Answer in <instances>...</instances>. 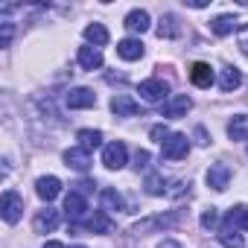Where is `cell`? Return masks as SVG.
Listing matches in <instances>:
<instances>
[{
  "instance_id": "obj_1",
  "label": "cell",
  "mask_w": 248,
  "mask_h": 248,
  "mask_svg": "<svg viewBox=\"0 0 248 248\" xmlns=\"http://www.w3.org/2000/svg\"><path fill=\"white\" fill-rule=\"evenodd\" d=\"M178 219H181V213H158V216H149V219L138 222V225L132 228V233H135V236H146V233H152V231H167V228H175Z\"/></svg>"
},
{
  "instance_id": "obj_2",
  "label": "cell",
  "mask_w": 248,
  "mask_h": 248,
  "mask_svg": "<svg viewBox=\"0 0 248 248\" xmlns=\"http://www.w3.org/2000/svg\"><path fill=\"white\" fill-rule=\"evenodd\" d=\"M187 152H190V140H187V135H170L164 143H161V155L167 158V161H181V158H187Z\"/></svg>"
},
{
  "instance_id": "obj_3",
  "label": "cell",
  "mask_w": 248,
  "mask_h": 248,
  "mask_svg": "<svg viewBox=\"0 0 248 248\" xmlns=\"http://www.w3.org/2000/svg\"><path fill=\"white\" fill-rule=\"evenodd\" d=\"M102 164H105L108 170H123V167L129 164V149H126V143H120V140L108 143V146L102 149Z\"/></svg>"
},
{
  "instance_id": "obj_4",
  "label": "cell",
  "mask_w": 248,
  "mask_h": 248,
  "mask_svg": "<svg viewBox=\"0 0 248 248\" xmlns=\"http://www.w3.org/2000/svg\"><path fill=\"white\" fill-rule=\"evenodd\" d=\"M190 108H193V99H190L187 93H172V96L164 102L161 117H167V120H178V117H187Z\"/></svg>"
},
{
  "instance_id": "obj_5",
  "label": "cell",
  "mask_w": 248,
  "mask_h": 248,
  "mask_svg": "<svg viewBox=\"0 0 248 248\" xmlns=\"http://www.w3.org/2000/svg\"><path fill=\"white\" fill-rule=\"evenodd\" d=\"M140 96L146 102H167L172 93H170V85L164 79H146V82H140Z\"/></svg>"
},
{
  "instance_id": "obj_6",
  "label": "cell",
  "mask_w": 248,
  "mask_h": 248,
  "mask_svg": "<svg viewBox=\"0 0 248 248\" xmlns=\"http://www.w3.org/2000/svg\"><path fill=\"white\" fill-rule=\"evenodd\" d=\"M64 105L73 108V111H79V108H93V105H96V93H93L91 88H70V91L64 93Z\"/></svg>"
},
{
  "instance_id": "obj_7",
  "label": "cell",
  "mask_w": 248,
  "mask_h": 248,
  "mask_svg": "<svg viewBox=\"0 0 248 248\" xmlns=\"http://www.w3.org/2000/svg\"><path fill=\"white\" fill-rule=\"evenodd\" d=\"M64 213H67V219H70L73 225H79V222L85 219L88 202H85V196H82L79 190H70V193H67V199H64Z\"/></svg>"
},
{
  "instance_id": "obj_8",
  "label": "cell",
  "mask_w": 248,
  "mask_h": 248,
  "mask_svg": "<svg viewBox=\"0 0 248 248\" xmlns=\"http://www.w3.org/2000/svg\"><path fill=\"white\" fill-rule=\"evenodd\" d=\"M0 210H3V219H6L9 225H15V222L21 219V213H24V199H21L15 190H6V193H3V204H0Z\"/></svg>"
},
{
  "instance_id": "obj_9",
  "label": "cell",
  "mask_w": 248,
  "mask_h": 248,
  "mask_svg": "<svg viewBox=\"0 0 248 248\" xmlns=\"http://www.w3.org/2000/svg\"><path fill=\"white\" fill-rule=\"evenodd\" d=\"M204 178H207V187H210V190L225 193L228 184H231V167H228V164H213Z\"/></svg>"
},
{
  "instance_id": "obj_10",
  "label": "cell",
  "mask_w": 248,
  "mask_h": 248,
  "mask_svg": "<svg viewBox=\"0 0 248 248\" xmlns=\"http://www.w3.org/2000/svg\"><path fill=\"white\" fill-rule=\"evenodd\" d=\"M59 222H62L59 210H53V207H44V210H38V213H35V219H32V228H35V233H50V231H56V228H59Z\"/></svg>"
},
{
  "instance_id": "obj_11",
  "label": "cell",
  "mask_w": 248,
  "mask_h": 248,
  "mask_svg": "<svg viewBox=\"0 0 248 248\" xmlns=\"http://www.w3.org/2000/svg\"><path fill=\"white\" fill-rule=\"evenodd\" d=\"M111 111H114L117 117H135V114L140 111V105H138L129 93H114V96H111Z\"/></svg>"
},
{
  "instance_id": "obj_12",
  "label": "cell",
  "mask_w": 248,
  "mask_h": 248,
  "mask_svg": "<svg viewBox=\"0 0 248 248\" xmlns=\"http://www.w3.org/2000/svg\"><path fill=\"white\" fill-rule=\"evenodd\" d=\"M190 82H193L196 88H210V85L216 82V73H213V67H210V64L196 62V64L190 67Z\"/></svg>"
},
{
  "instance_id": "obj_13",
  "label": "cell",
  "mask_w": 248,
  "mask_h": 248,
  "mask_svg": "<svg viewBox=\"0 0 248 248\" xmlns=\"http://www.w3.org/2000/svg\"><path fill=\"white\" fill-rule=\"evenodd\" d=\"M64 167H70V170H76V172H88V167H91V152H85L82 146L67 149V152H64Z\"/></svg>"
},
{
  "instance_id": "obj_14",
  "label": "cell",
  "mask_w": 248,
  "mask_h": 248,
  "mask_svg": "<svg viewBox=\"0 0 248 248\" xmlns=\"http://www.w3.org/2000/svg\"><path fill=\"white\" fill-rule=\"evenodd\" d=\"M35 193H38V199L53 202V199L62 193V181H59L56 175H44V178H38V181H35Z\"/></svg>"
},
{
  "instance_id": "obj_15",
  "label": "cell",
  "mask_w": 248,
  "mask_h": 248,
  "mask_svg": "<svg viewBox=\"0 0 248 248\" xmlns=\"http://www.w3.org/2000/svg\"><path fill=\"white\" fill-rule=\"evenodd\" d=\"M143 44H140V38H126V41H120L117 44V56L120 59H126V62H138V59H143Z\"/></svg>"
},
{
  "instance_id": "obj_16",
  "label": "cell",
  "mask_w": 248,
  "mask_h": 248,
  "mask_svg": "<svg viewBox=\"0 0 248 248\" xmlns=\"http://www.w3.org/2000/svg\"><path fill=\"white\" fill-rule=\"evenodd\" d=\"M76 62H79V67H85V70H99V67H102V53L88 44V47H79Z\"/></svg>"
},
{
  "instance_id": "obj_17",
  "label": "cell",
  "mask_w": 248,
  "mask_h": 248,
  "mask_svg": "<svg viewBox=\"0 0 248 248\" xmlns=\"http://www.w3.org/2000/svg\"><path fill=\"white\" fill-rule=\"evenodd\" d=\"M242 85V73L233 67V64H225L222 70H219V88L225 91V93H231V91H236Z\"/></svg>"
},
{
  "instance_id": "obj_18",
  "label": "cell",
  "mask_w": 248,
  "mask_h": 248,
  "mask_svg": "<svg viewBox=\"0 0 248 248\" xmlns=\"http://www.w3.org/2000/svg\"><path fill=\"white\" fill-rule=\"evenodd\" d=\"M123 27L129 32H146L149 30V12L146 9H132L126 15V21H123Z\"/></svg>"
},
{
  "instance_id": "obj_19",
  "label": "cell",
  "mask_w": 248,
  "mask_h": 248,
  "mask_svg": "<svg viewBox=\"0 0 248 248\" xmlns=\"http://www.w3.org/2000/svg\"><path fill=\"white\" fill-rule=\"evenodd\" d=\"M242 225H245V204H236L228 210V216L222 222V233H236Z\"/></svg>"
},
{
  "instance_id": "obj_20",
  "label": "cell",
  "mask_w": 248,
  "mask_h": 248,
  "mask_svg": "<svg viewBox=\"0 0 248 248\" xmlns=\"http://www.w3.org/2000/svg\"><path fill=\"white\" fill-rule=\"evenodd\" d=\"M228 138L231 140H248V114H233L228 123Z\"/></svg>"
},
{
  "instance_id": "obj_21",
  "label": "cell",
  "mask_w": 248,
  "mask_h": 248,
  "mask_svg": "<svg viewBox=\"0 0 248 248\" xmlns=\"http://www.w3.org/2000/svg\"><path fill=\"white\" fill-rule=\"evenodd\" d=\"M82 228H85V231H91V233H111V228H114V225H111V219L99 210V213H93L91 219H85V222H82Z\"/></svg>"
},
{
  "instance_id": "obj_22",
  "label": "cell",
  "mask_w": 248,
  "mask_h": 248,
  "mask_svg": "<svg viewBox=\"0 0 248 248\" xmlns=\"http://www.w3.org/2000/svg\"><path fill=\"white\" fill-rule=\"evenodd\" d=\"M181 35V27H178V18L175 15H164L158 21V38H178Z\"/></svg>"
},
{
  "instance_id": "obj_23",
  "label": "cell",
  "mask_w": 248,
  "mask_h": 248,
  "mask_svg": "<svg viewBox=\"0 0 248 248\" xmlns=\"http://www.w3.org/2000/svg\"><path fill=\"white\" fill-rule=\"evenodd\" d=\"M76 138H79V146H82L85 152H93V149L102 146V132H96V129H82Z\"/></svg>"
},
{
  "instance_id": "obj_24",
  "label": "cell",
  "mask_w": 248,
  "mask_h": 248,
  "mask_svg": "<svg viewBox=\"0 0 248 248\" xmlns=\"http://www.w3.org/2000/svg\"><path fill=\"white\" fill-rule=\"evenodd\" d=\"M210 30H213V35L225 38V35H231V32L236 30V18H233V15H219V18L210 24Z\"/></svg>"
},
{
  "instance_id": "obj_25",
  "label": "cell",
  "mask_w": 248,
  "mask_h": 248,
  "mask_svg": "<svg viewBox=\"0 0 248 248\" xmlns=\"http://www.w3.org/2000/svg\"><path fill=\"white\" fill-rule=\"evenodd\" d=\"M85 38H88V44L102 47V44H108V30L102 24H88L85 27Z\"/></svg>"
},
{
  "instance_id": "obj_26",
  "label": "cell",
  "mask_w": 248,
  "mask_h": 248,
  "mask_svg": "<svg viewBox=\"0 0 248 248\" xmlns=\"http://www.w3.org/2000/svg\"><path fill=\"white\" fill-rule=\"evenodd\" d=\"M170 181L161 175V172H152V175H146V190L152 193V196H167L170 193V187H167Z\"/></svg>"
},
{
  "instance_id": "obj_27",
  "label": "cell",
  "mask_w": 248,
  "mask_h": 248,
  "mask_svg": "<svg viewBox=\"0 0 248 248\" xmlns=\"http://www.w3.org/2000/svg\"><path fill=\"white\" fill-rule=\"evenodd\" d=\"M99 199H102V210H123V196H120L117 190L105 187V190L99 193Z\"/></svg>"
},
{
  "instance_id": "obj_28",
  "label": "cell",
  "mask_w": 248,
  "mask_h": 248,
  "mask_svg": "<svg viewBox=\"0 0 248 248\" xmlns=\"http://www.w3.org/2000/svg\"><path fill=\"white\" fill-rule=\"evenodd\" d=\"M216 225H219V210H216V207H207V210L202 213V228L213 231Z\"/></svg>"
},
{
  "instance_id": "obj_29",
  "label": "cell",
  "mask_w": 248,
  "mask_h": 248,
  "mask_svg": "<svg viewBox=\"0 0 248 248\" xmlns=\"http://www.w3.org/2000/svg\"><path fill=\"white\" fill-rule=\"evenodd\" d=\"M219 239H222L225 248H245V239L239 233H219Z\"/></svg>"
},
{
  "instance_id": "obj_30",
  "label": "cell",
  "mask_w": 248,
  "mask_h": 248,
  "mask_svg": "<svg viewBox=\"0 0 248 248\" xmlns=\"http://www.w3.org/2000/svg\"><path fill=\"white\" fill-rule=\"evenodd\" d=\"M149 135H152V140H158V143H164V140H167V138H170L172 132H170V129L164 126V123H158V126H152V132H149Z\"/></svg>"
},
{
  "instance_id": "obj_31",
  "label": "cell",
  "mask_w": 248,
  "mask_h": 248,
  "mask_svg": "<svg viewBox=\"0 0 248 248\" xmlns=\"http://www.w3.org/2000/svg\"><path fill=\"white\" fill-rule=\"evenodd\" d=\"M236 44H239V50H242V53L248 56V24L236 30Z\"/></svg>"
},
{
  "instance_id": "obj_32",
  "label": "cell",
  "mask_w": 248,
  "mask_h": 248,
  "mask_svg": "<svg viewBox=\"0 0 248 248\" xmlns=\"http://www.w3.org/2000/svg\"><path fill=\"white\" fill-rule=\"evenodd\" d=\"M9 41H12V21H3V47H9Z\"/></svg>"
},
{
  "instance_id": "obj_33",
  "label": "cell",
  "mask_w": 248,
  "mask_h": 248,
  "mask_svg": "<svg viewBox=\"0 0 248 248\" xmlns=\"http://www.w3.org/2000/svg\"><path fill=\"white\" fill-rule=\"evenodd\" d=\"M135 161H138V170H146V167H149V152H146V149H140Z\"/></svg>"
},
{
  "instance_id": "obj_34",
  "label": "cell",
  "mask_w": 248,
  "mask_h": 248,
  "mask_svg": "<svg viewBox=\"0 0 248 248\" xmlns=\"http://www.w3.org/2000/svg\"><path fill=\"white\" fill-rule=\"evenodd\" d=\"M196 140H199V143H202V146H207V132H204V129H202V126H199V129H196Z\"/></svg>"
},
{
  "instance_id": "obj_35",
  "label": "cell",
  "mask_w": 248,
  "mask_h": 248,
  "mask_svg": "<svg viewBox=\"0 0 248 248\" xmlns=\"http://www.w3.org/2000/svg\"><path fill=\"white\" fill-rule=\"evenodd\" d=\"M76 187H79V193H91L96 184H93V181H82V184H76Z\"/></svg>"
},
{
  "instance_id": "obj_36",
  "label": "cell",
  "mask_w": 248,
  "mask_h": 248,
  "mask_svg": "<svg viewBox=\"0 0 248 248\" xmlns=\"http://www.w3.org/2000/svg\"><path fill=\"white\" fill-rule=\"evenodd\" d=\"M158 248H184V245H181V242H175V239H164Z\"/></svg>"
},
{
  "instance_id": "obj_37",
  "label": "cell",
  "mask_w": 248,
  "mask_h": 248,
  "mask_svg": "<svg viewBox=\"0 0 248 248\" xmlns=\"http://www.w3.org/2000/svg\"><path fill=\"white\" fill-rule=\"evenodd\" d=\"M44 248H64V245H62V242H56V239H53V242H47V245H44Z\"/></svg>"
},
{
  "instance_id": "obj_38",
  "label": "cell",
  "mask_w": 248,
  "mask_h": 248,
  "mask_svg": "<svg viewBox=\"0 0 248 248\" xmlns=\"http://www.w3.org/2000/svg\"><path fill=\"white\" fill-rule=\"evenodd\" d=\"M242 228H245V231H248V207H245V225H242Z\"/></svg>"
},
{
  "instance_id": "obj_39",
  "label": "cell",
  "mask_w": 248,
  "mask_h": 248,
  "mask_svg": "<svg viewBox=\"0 0 248 248\" xmlns=\"http://www.w3.org/2000/svg\"><path fill=\"white\" fill-rule=\"evenodd\" d=\"M76 248H85V245H76Z\"/></svg>"
}]
</instances>
